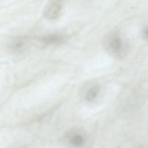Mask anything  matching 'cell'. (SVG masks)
Masks as SVG:
<instances>
[{
    "label": "cell",
    "instance_id": "cell-1",
    "mask_svg": "<svg viewBox=\"0 0 148 148\" xmlns=\"http://www.w3.org/2000/svg\"><path fill=\"white\" fill-rule=\"evenodd\" d=\"M103 46L108 54L116 60L124 58L128 51L126 40L117 31L111 32L105 36Z\"/></svg>",
    "mask_w": 148,
    "mask_h": 148
},
{
    "label": "cell",
    "instance_id": "cell-2",
    "mask_svg": "<svg viewBox=\"0 0 148 148\" xmlns=\"http://www.w3.org/2000/svg\"><path fill=\"white\" fill-rule=\"evenodd\" d=\"M62 141L65 148H91L92 140L90 134L80 128H72L63 135Z\"/></svg>",
    "mask_w": 148,
    "mask_h": 148
},
{
    "label": "cell",
    "instance_id": "cell-3",
    "mask_svg": "<svg viewBox=\"0 0 148 148\" xmlns=\"http://www.w3.org/2000/svg\"><path fill=\"white\" fill-rule=\"evenodd\" d=\"M101 95V88L97 83H91L84 86L81 92L82 99L87 103L92 104L98 102Z\"/></svg>",
    "mask_w": 148,
    "mask_h": 148
},
{
    "label": "cell",
    "instance_id": "cell-4",
    "mask_svg": "<svg viewBox=\"0 0 148 148\" xmlns=\"http://www.w3.org/2000/svg\"><path fill=\"white\" fill-rule=\"evenodd\" d=\"M62 3L61 0H50L46 5L43 10V16L49 20L57 19L61 14Z\"/></svg>",
    "mask_w": 148,
    "mask_h": 148
},
{
    "label": "cell",
    "instance_id": "cell-5",
    "mask_svg": "<svg viewBox=\"0 0 148 148\" xmlns=\"http://www.w3.org/2000/svg\"><path fill=\"white\" fill-rule=\"evenodd\" d=\"M28 40L24 38L13 39L8 45V49L13 53H21L26 50L28 46Z\"/></svg>",
    "mask_w": 148,
    "mask_h": 148
},
{
    "label": "cell",
    "instance_id": "cell-6",
    "mask_svg": "<svg viewBox=\"0 0 148 148\" xmlns=\"http://www.w3.org/2000/svg\"><path fill=\"white\" fill-rule=\"evenodd\" d=\"M65 40L64 36L59 34H52L45 36L41 39L42 43L45 45H56L63 42Z\"/></svg>",
    "mask_w": 148,
    "mask_h": 148
},
{
    "label": "cell",
    "instance_id": "cell-7",
    "mask_svg": "<svg viewBox=\"0 0 148 148\" xmlns=\"http://www.w3.org/2000/svg\"><path fill=\"white\" fill-rule=\"evenodd\" d=\"M142 37L146 40L148 42V25H147L143 30Z\"/></svg>",
    "mask_w": 148,
    "mask_h": 148
}]
</instances>
